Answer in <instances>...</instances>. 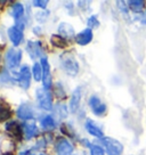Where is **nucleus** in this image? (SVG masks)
<instances>
[{
    "label": "nucleus",
    "instance_id": "obj_23",
    "mask_svg": "<svg viewBox=\"0 0 146 155\" xmlns=\"http://www.w3.org/2000/svg\"><path fill=\"white\" fill-rule=\"evenodd\" d=\"M10 117V110L0 104V122L6 121Z\"/></svg>",
    "mask_w": 146,
    "mask_h": 155
},
{
    "label": "nucleus",
    "instance_id": "obj_20",
    "mask_svg": "<svg viewBox=\"0 0 146 155\" xmlns=\"http://www.w3.org/2000/svg\"><path fill=\"white\" fill-rule=\"evenodd\" d=\"M129 7H130V9L132 12H135V13H139L141 12V9L144 8V5H145V2L144 1H141V0H132V1H129Z\"/></svg>",
    "mask_w": 146,
    "mask_h": 155
},
{
    "label": "nucleus",
    "instance_id": "obj_7",
    "mask_svg": "<svg viewBox=\"0 0 146 155\" xmlns=\"http://www.w3.org/2000/svg\"><path fill=\"white\" fill-rule=\"evenodd\" d=\"M17 81H18V84L23 89H28L29 88L30 81H31V72H30L29 66H23L22 68V70L18 73Z\"/></svg>",
    "mask_w": 146,
    "mask_h": 155
},
{
    "label": "nucleus",
    "instance_id": "obj_5",
    "mask_svg": "<svg viewBox=\"0 0 146 155\" xmlns=\"http://www.w3.org/2000/svg\"><path fill=\"white\" fill-rule=\"evenodd\" d=\"M41 68H42V81L46 89L51 87V75H50V68L49 63L46 57L41 58Z\"/></svg>",
    "mask_w": 146,
    "mask_h": 155
},
{
    "label": "nucleus",
    "instance_id": "obj_25",
    "mask_svg": "<svg viewBox=\"0 0 146 155\" xmlns=\"http://www.w3.org/2000/svg\"><path fill=\"white\" fill-rule=\"evenodd\" d=\"M88 25H89L91 29L98 28V25H99V22H98V19L96 18V16H91L90 18L88 19Z\"/></svg>",
    "mask_w": 146,
    "mask_h": 155
},
{
    "label": "nucleus",
    "instance_id": "obj_14",
    "mask_svg": "<svg viewBox=\"0 0 146 155\" xmlns=\"http://www.w3.org/2000/svg\"><path fill=\"white\" fill-rule=\"evenodd\" d=\"M86 129L87 131L90 134V135L95 136V137H98V138H104L103 137V131L96 126V123L91 120H87L86 122Z\"/></svg>",
    "mask_w": 146,
    "mask_h": 155
},
{
    "label": "nucleus",
    "instance_id": "obj_24",
    "mask_svg": "<svg viewBox=\"0 0 146 155\" xmlns=\"http://www.w3.org/2000/svg\"><path fill=\"white\" fill-rule=\"evenodd\" d=\"M90 154L91 155H104V150L101 146L93 145L90 146Z\"/></svg>",
    "mask_w": 146,
    "mask_h": 155
},
{
    "label": "nucleus",
    "instance_id": "obj_2",
    "mask_svg": "<svg viewBox=\"0 0 146 155\" xmlns=\"http://www.w3.org/2000/svg\"><path fill=\"white\" fill-rule=\"evenodd\" d=\"M102 144L105 147V150L108 155H121L123 153V146L120 141L110 137L102 138Z\"/></svg>",
    "mask_w": 146,
    "mask_h": 155
},
{
    "label": "nucleus",
    "instance_id": "obj_3",
    "mask_svg": "<svg viewBox=\"0 0 146 155\" xmlns=\"http://www.w3.org/2000/svg\"><path fill=\"white\" fill-rule=\"evenodd\" d=\"M35 95H37V98H38V102H39L40 106L42 107L44 110L50 111L53 108V97H51V94H50L48 89L40 88V89L37 90Z\"/></svg>",
    "mask_w": 146,
    "mask_h": 155
},
{
    "label": "nucleus",
    "instance_id": "obj_10",
    "mask_svg": "<svg viewBox=\"0 0 146 155\" xmlns=\"http://www.w3.org/2000/svg\"><path fill=\"white\" fill-rule=\"evenodd\" d=\"M91 39H93V31H91V29H86L75 37V41L79 45L85 46V45L89 44L91 41Z\"/></svg>",
    "mask_w": 146,
    "mask_h": 155
},
{
    "label": "nucleus",
    "instance_id": "obj_1",
    "mask_svg": "<svg viewBox=\"0 0 146 155\" xmlns=\"http://www.w3.org/2000/svg\"><path fill=\"white\" fill-rule=\"evenodd\" d=\"M61 63H62V68L68 75H75L79 72V64L71 54H64L61 57Z\"/></svg>",
    "mask_w": 146,
    "mask_h": 155
},
{
    "label": "nucleus",
    "instance_id": "obj_9",
    "mask_svg": "<svg viewBox=\"0 0 146 155\" xmlns=\"http://www.w3.org/2000/svg\"><path fill=\"white\" fill-rule=\"evenodd\" d=\"M26 50L32 59L40 57L41 55V46L39 42H35V41H29L26 45Z\"/></svg>",
    "mask_w": 146,
    "mask_h": 155
},
{
    "label": "nucleus",
    "instance_id": "obj_13",
    "mask_svg": "<svg viewBox=\"0 0 146 155\" xmlns=\"http://www.w3.org/2000/svg\"><path fill=\"white\" fill-rule=\"evenodd\" d=\"M17 115L18 117H21L22 120H29V119H32L33 117V111L32 108L26 105V104H23L21 105L20 108L17 110Z\"/></svg>",
    "mask_w": 146,
    "mask_h": 155
},
{
    "label": "nucleus",
    "instance_id": "obj_6",
    "mask_svg": "<svg viewBox=\"0 0 146 155\" xmlns=\"http://www.w3.org/2000/svg\"><path fill=\"white\" fill-rule=\"evenodd\" d=\"M89 105H90L91 111L98 116L103 115V114L106 112V105L103 104V103L101 102V99L96 96H93L89 99Z\"/></svg>",
    "mask_w": 146,
    "mask_h": 155
},
{
    "label": "nucleus",
    "instance_id": "obj_16",
    "mask_svg": "<svg viewBox=\"0 0 146 155\" xmlns=\"http://www.w3.org/2000/svg\"><path fill=\"white\" fill-rule=\"evenodd\" d=\"M24 134L26 139H31L38 134V128L34 123H28L24 126Z\"/></svg>",
    "mask_w": 146,
    "mask_h": 155
},
{
    "label": "nucleus",
    "instance_id": "obj_18",
    "mask_svg": "<svg viewBox=\"0 0 146 155\" xmlns=\"http://www.w3.org/2000/svg\"><path fill=\"white\" fill-rule=\"evenodd\" d=\"M58 31L63 34V35H65V37H71V35H73V33H74L73 28L70 24H68V23H62V24L59 25Z\"/></svg>",
    "mask_w": 146,
    "mask_h": 155
},
{
    "label": "nucleus",
    "instance_id": "obj_4",
    "mask_svg": "<svg viewBox=\"0 0 146 155\" xmlns=\"http://www.w3.org/2000/svg\"><path fill=\"white\" fill-rule=\"evenodd\" d=\"M22 51L17 49H9L6 54V64L9 68H16L21 62Z\"/></svg>",
    "mask_w": 146,
    "mask_h": 155
},
{
    "label": "nucleus",
    "instance_id": "obj_17",
    "mask_svg": "<svg viewBox=\"0 0 146 155\" xmlns=\"http://www.w3.org/2000/svg\"><path fill=\"white\" fill-rule=\"evenodd\" d=\"M41 126L46 130H50V129H54L56 124H55V120L53 119V116L48 115L41 120Z\"/></svg>",
    "mask_w": 146,
    "mask_h": 155
},
{
    "label": "nucleus",
    "instance_id": "obj_27",
    "mask_svg": "<svg viewBox=\"0 0 146 155\" xmlns=\"http://www.w3.org/2000/svg\"><path fill=\"white\" fill-rule=\"evenodd\" d=\"M21 155H34L33 153H31V152H24V153H22Z\"/></svg>",
    "mask_w": 146,
    "mask_h": 155
},
{
    "label": "nucleus",
    "instance_id": "obj_15",
    "mask_svg": "<svg viewBox=\"0 0 146 155\" xmlns=\"http://www.w3.org/2000/svg\"><path fill=\"white\" fill-rule=\"evenodd\" d=\"M80 98H81V91L80 89H77L75 91L73 92L72 98H71V102H70V110L72 112H75L79 107V103H80Z\"/></svg>",
    "mask_w": 146,
    "mask_h": 155
},
{
    "label": "nucleus",
    "instance_id": "obj_19",
    "mask_svg": "<svg viewBox=\"0 0 146 155\" xmlns=\"http://www.w3.org/2000/svg\"><path fill=\"white\" fill-rule=\"evenodd\" d=\"M51 44L55 46V47H57V48H65L66 47V41H65V39L63 37H61V35H53L51 37Z\"/></svg>",
    "mask_w": 146,
    "mask_h": 155
},
{
    "label": "nucleus",
    "instance_id": "obj_22",
    "mask_svg": "<svg viewBox=\"0 0 146 155\" xmlns=\"http://www.w3.org/2000/svg\"><path fill=\"white\" fill-rule=\"evenodd\" d=\"M33 77L37 81H40L42 79V68H41V64H34L33 65Z\"/></svg>",
    "mask_w": 146,
    "mask_h": 155
},
{
    "label": "nucleus",
    "instance_id": "obj_21",
    "mask_svg": "<svg viewBox=\"0 0 146 155\" xmlns=\"http://www.w3.org/2000/svg\"><path fill=\"white\" fill-rule=\"evenodd\" d=\"M12 14L16 19H21L22 16L24 14V8L21 4H16V5L13 7V10H12Z\"/></svg>",
    "mask_w": 146,
    "mask_h": 155
},
{
    "label": "nucleus",
    "instance_id": "obj_11",
    "mask_svg": "<svg viewBox=\"0 0 146 155\" xmlns=\"http://www.w3.org/2000/svg\"><path fill=\"white\" fill-rule=\"evenodd\" d=\"M8 35H9V39L12 40V42L15 45V46H18L23 39V33H22V30L17 26H13L8 30Z\"/></svg>",
    "mask_w": 146,
    "mask_h": 155
},
{
    "label": "nucleus",
    "instance_id": "obj_26",
    "mask_svg": "<svg viewBox=\"0 0 146 155\" xmlns=\"http://www.w3.org/2000/svg\"><path fill=\"white\" fill-rule=\"evenodd\" d=\"M47 4H48V1H40V0L33 1V5L35 6V7H40V8H46Z\"/></svg>",
    "mask_w": 146,
    "mask_h": 155
},
{
    "label": "nucleus",
    "instance_id": "obj_12",
    "mask_svg": "<svg viewBox=\"0 0 146 155\" xmlns=\"http://www.w3.org/2000/svg\"><path fill=\"white\" fill-rule=\"evenodd\" d=\"M6 130L9 132L10 136H13L17 139H21L22 137V129L21 127L18 126L17 122H10V123H7L6 124Z\"/></svg>",
    "mask_w": 146,
    "mask_h": 155
},
{
    "label": "nucleus",
    "instance_id": "obj_8",
    "mask_svg": "<svg viewBox=\"0 0 146 155\" xmlns=\"http://www.w3.org/2000/svg\"><path fill=\"white\" fill-rule=\"evenodd\" d=\"M56 152L58 155H71L73 153V146L68 140L61 138L56 143Z\"/></svg>",
    "mask_w": 146,
    "mask_h": 155
}]
</instances>
